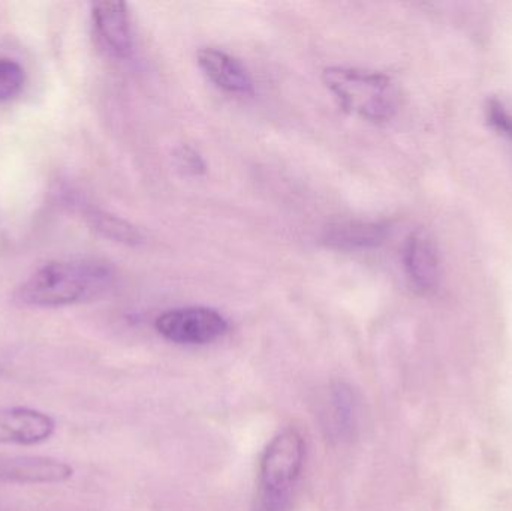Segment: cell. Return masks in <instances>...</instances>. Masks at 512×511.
<instances>
[{
	"label": "cell",
	"mask_w": 512,
	"mask_h": 511,
	"mask_svg": "<svg viewBox=\"0 0 512 511\" xmlns=\"http://www.w3.org/2000/svg\"><path fill=\"white\" fill-rule=\"evenodd\" d=\"M328 87L340 107L372 123L388 122L399 107V92L388 75L363 69L331 66L324 71Z\"/></svg>",
	"instance_id": "cell-2"
},
{
	"label": "cell",
	"mask_w": 512,
	"mask_h": 511,
	"mask_svg": "<svg viewBox=\"0 0 512 511\" xmlns=\"http://www.w3.org/2000/svg\"><path fill=\"white\" fill-rule=\"evenodd\" d=\"M71 465L44 456H0V482L50 485L71 479Z\"/></svg>",
	"instance_id": "cell-5"
},
{
	"label": "cell",
	"mask_w": 512,
	"mask_h": 511,
	"mask_svg": "<svg viewBox=\"0 0 512 511\" xmlns=\"http://www.w3.org/2000/svg\"><path fill=\"white\" fill-rule=\"evenodd\" d=\"M56 431L53 417L32 408L0 410V444L33 446L44 443Z\"/></svg>",
	"instance_id": "cell-6"
},
{
	"label": "cell",
	"mask_w": 512,
	"mask_h": 511,
	"mask_svg": "<svg viewBox=\"0 0 512 511\" xmlns=\"http://www.w3.org/2000/svg\"><path fill=\"white\" fill-rule=\"evenodd\" d=\"M174 161H176L177 168L188 176H203V174H206V161L194 147L180 146L174 152Z\"/></svg>",
	"instance_id": "cell-13"
},
{
	"label": "cell",
	"mask_w": 512,
	"mask_h": 511,
	"mask_svg": "<svg viewBox=\"0 0 512 511\" xmlns=\"http://www.w3.org/2000/svg\"><path fill=\"white\" fill-rule=\"evenodd\" d=\"M24 72L17 62L0 59V102L15 98L23 89Z\"/></svg>",
	"instance_id": "cell-12"
},
{
	"label": "cell",
	"mask_w": 512,
	"mask_h": 511,
	"mask_svg": "<svg viewBox=\"0 0 512 511\" xmlns=\"http://www.w3.org/2000/svg\"><path fill=\"white\" fill-rule=\"evenodd\" d=\"M388 225L385 222L342 219L331 222L322 233L325 246L337 251H367L385 242Z\"/></svg>",
	"instance_id": "cell-7"
},
{
	"label": "cell",
	"mask_w": 512,
	"mask_h": 511,
	"mask_svg": "<svg viewBox=\"0 0 512 511\" xmlns=\"http://www.w3.org/2000/svg\"><path fill=\"white\" fill-rule=\"evenodd\" d=\"M162 338L179 345H206L228 332V321L221 312L203 306L171 309L156 318Z\"/></svg>",
	"instance_id": "cell-4"
},
{
	"label": "cell",
	"mask_w": 512,
	"mask_h": 511,
	"mask_svg": "<svg viewBox=\"0 0 512 511\" xmlns=\"http://www.w3.org/2000/svg\"><path fill=\"white\" fill-rule=\"evenodd\" d=\"M111 282L113 270L102 261H56L41 267L20 285L15 300L33 308H60L95 299Z\"/></svg>",
	"instance_id": "cell-1"
},
{
	"label": "cell",
	"mask_w": 512,
	"mask_h": 511,
	"mask_svg": "<svg viewBox=\"0 0 512 511\" xmlns=\"http://www.w3.org/2000/svg\"><path fill=\"white\" fill-rule=\"evenodd\" d=\"M198 65L219 89L236 95H248L254 90L251 74L242 62L218 48L206 47L198 51Z\"/></svg>",
	"instance_id": "cell-9"
},
{
	"label": "cell",
	"mask_w": 512,
	"mask_h": 511,
	"mask_svg": "<svg viewBox=\"0 0 512 511\" xmlns=\"http://www.w3.org/2000/svg\"><path fill=\"white\" fill-rule=\"evenodd\" d=\"M96 30L111 53L126 57L132 50L131 17L125 2H98L92 6Z\"/></svg>",
	"instance_id": "cell-10"
},
{
	"label": "cell",
	"mask_w": 512,
	"mask_h": 511,
	"mask_svg": "<svg viewBox=\"0 0 512 511\" xmlns=\"http://www.w3.org/2000/svg\"><path fill=\"white\" fill-rule=\"evenodd\" d=\"M87 218H89L93 230L114 242L131 246L141 245L144 242L143 233L131 222L125 221L119 216L110 215L101 210H90L87 213Z\"/></svg>",
	"instance_id": "cell-11"
},
{
	"label": "cell",
	"mask_w": 512,
	"mask_h": 511,
	"mask_svg": "<svg viewBox=\"0 0 512 511\" xmlns=\"http://www.w3.org/2000/svg\"><path fill=\"white\" fill-rule=\"evenodd\" d=\"M403 264L411 284L420 293H430L439 284V255L427 234L417 231L405 243Z\"/></svg>",
	"instance_id": "cell-8"
},
{
	"label": "cell",
	"mask_w": 512,
	"mask_h": 511,
	"mask_svg": "<svg viewBox=\"0 0 512 511\" xmlns=\"http://www.w3.org/2000/svg\"><path fill=\"white\" fill-rule=\"evenodd\" d=\"M304 461V443L295 429H286L271 440L259 468L261 511H282Z\"/></svg>",
	"instance_id": "cell-3"
},
{
	"label": "cell",
	"mask_w": 512,
	"mask_h": 511,
	"mask_svg": "<svg viewBox=\"0 0 512 511\" xmlns=\"http://www.w3.org/2000/svg\"><path fill=\"white\" fill-rule=\"evenodd\" d=\"M486 113L490 125L512 143V114L508 108L498 99H490L487 102Z\"/></svg>",
	"instance_id": "cell-14"
}]
</instances>
